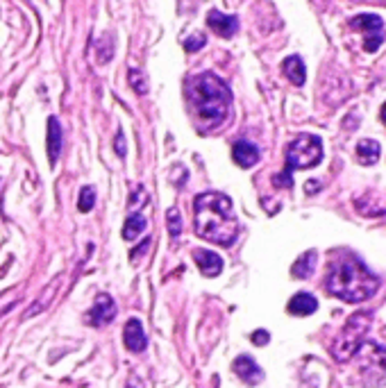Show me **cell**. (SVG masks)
Here are the masks:
<instances>
[{"mask_svg":"<svg viewBox=\"0 0 386 388\" xmlns=\"http://www.w3.org/2000/svg\"><path fill=\"white\" fill-rule=\"evenodd\" d=\"M196 234L214 245L230 247L239 236V221L232 213V200L218 191L200 193L193 202Z\"/></svg>","mask_w":386,"mask_h":388,"instance_id":"6da1fadb","label":"cell"},{"mask_svg":"<svg viewBox=\"0 0 386 388\" xmlns=\"http://www.w3.org/2000/svg\"><path fill=\"white\" fill-rule=\"evenodd\" d=\"M187 98L191 112L202 129H214L225 123L230 114L232 93L214 73H200L187 82Z\"/></svg>","mask_w":386,"mask_h":388,"instance_id":"7a4b0ae2","label":"cell"},{"mask_svg":"<svg viewBox=\"0 0 386 388\" xmlns=\"http://www.w3.org/2000/svg\"><path fill=\"white\" fill-rule=\"evenodd\" d=\"M325 288L329 295H334L343 302H350V305H357V302H366L378 293L380 279L359 259L343 257L339 264L329 268Z\"/></svg>","mask_w":386,"mask_h":388,"instance_id":"3957f363","label":"cell"},{"mask_svg":"<svg viewBox=\"0 0 386 388\" xmlns=\"http://www.w3.org/2000/svg\"><path fill=\"white\" fill-rule=\"evenodd\" d=\"M323 159V143L316 134H300L286 148V168L282 175L275 177V187H291L293 170L314 168Z\"/></svg>","mask_w":386,"mask_h":388,"instance_id":"277c9868","label":"cell"},{"mask_svg":"<svg viewBox=\"0 0 386 388\" xmlns=\"http://www.w3.org/2000/svg\"><path fill=\"white\" fill-rule=\"evenodd\" d=\"M370 311H359V314L350 316L346 322V327L341 329L337 336L334 345H332V354H334L337 361H348L352 354L357 352V348L363 343V336L370 327Z\"/></svg>","mask_w":386,"mask_h":388,"instance_id":"5b68a950","label":"cell"},{"mask_svg":"<svg viewBox=\"0 0 386 388\" xmlns=\"http://www.w3.org/2000/svg\"><path fill=\"white\" fill-rule=\"evenodd\" d=\"M352 357H357L361 372L370 377V380H380V377L386 375V348L384 345L361 343Z\"/></svg>","mask_w":386,"mask_h":388,"instance_id":"8992f818","label":"cell"},{"mask_svg":"<svg viewBox=\"0 0 386 388\" xmlns=\"http://www.w3.org/2000/svg\"><path fill=\"white\" fill-rule=\"evenodd\" d=\"M350 25L355 30H361L366 39H363V48L368 52H375L384 41V20L375 14H359L350 20Z\"/></svg>","mask_w":386,"mask_h":388,"instance_id":"52a82bcc","label":"cell"},{"mask_svg":"<svg viewBox=\"0 0 386 388\" xmlns=\"http://www.w3.org/2000/svg\"><path fill=\"white\" fill-rule=\"evenodd\" d=\"M116 318V305L114 300L107 295V293H100L95 298L91 311L87 314V322L93 327H103V325H110V322Z\"/></svg>","mask_w":386,"mask_h":388,"instance_id":"ba28073f","label":"cell"},{"mask_svg":"<svg viewBox=\"0 0 386 388\" xmlns=\"http://www.w3.org/2000/svg\"><path fill=\"white\" fill-rule=\"evenodd\" d=\"M232 370H234V375H237L243 384H248V386H257L264 380V370L255 363L252 357H248V354H241V357L234 359Z\"/></svg>","mask_w":386,"mask_h":388,"instance_id":"9c48e42d","label":"cell"},{"mask_svg":"<svg viewBox=\"0 0 386 388\" xmlns=\"http://www.w3.org/2000/svg\"><path fill=\"white\" fill-rule=\"evenodd\" d=\"M207 25L211 28V32H216L218 37L232 39L239 30V18L223 14V12H218V9H211V12L207 14Z\"/></svg>","mask_w":386,"mask_h":388,"instance_id":"30bf717a","label":"cell"},{"mask_svg":"<svg viewBox=\"0 0 386 388\" xmlns=\"http://www.w3.org/2000/svg\"><path fill=\"white\" fill-rule=\"evenodd\" d=\"M123 341H125V348L134 352V354H141L148 348V336L144 331L141 320L130 318L125 322V329H123Z\"/></svg>","mask_w":386,"mask_h":388,"instance_id":"8fae6325","label":"cell"},{"mask_svg":"<svg viewBox=\"0 0 386 388\" xmlns=\"http://www.w3.org/2000/svg\"><path fill=\"white\" fill-rule=\"evenodd\" d=\"M59 286H62V277L50 279V284H48L44 290H41V298H37L35 302H32L30 309L23 314V318H35L37 314H41V311H46V309L52 305V300H55Z\"/></svg>","mask_w":386,"mask_h":388,"instance_id":"7c38bea8","label":"cell"},{"mask_svg":"<svg viewBox=\"0 0 386 388\" xmlns=\"http://www.w3.org/2000/svg\"><path fill=\"white\" fill-rule=\"evenodd\" d=\"M232 157L241 168H252L259 161V148L250 141H237L232 146Z\"/></svg>","mask_w":386,"mask_h":388,"instance_id":"4fadbf2b","label":"cell"},{"mask_svg":"<svg viewBox=\"0 0 386 388\" xmlns=\"http://www.w3.org/2000/svg\"><path fill=\"white\" fill-rule=\"evenodd\" d=\"M193 261L198 264L200 273L205 277H216L223 271V261L218 254H214L209 250H193Z\"/></svg>","mask_w":386,"mask_h":388,"instance_id":"5bb4252c","label":"cell"},{"mask_svg":"<svg viewBox=\"0 0 386 388\" xmlns=\"http://www.w3.org/2000/svg\"><path fill=\"white\" fill-rule=\"evenodd\" d=\"M288 314L291 316H312L314 311L318 309V302L312 293H298L291 298V302H288Z\"/></svg>","mask_w":386,"mask_h":388,"instance_id":"9a60e30c","label":"cell"},{"mask_svg":"<svg viewBox=\"0 0 386 388\" xmlns=\"http://www.w3.org/2000/svg\"><path fill=\"white\" fill-rule=\"evenodd\" d=\"M62 153V127L57 123L55 116L48 118V159L50 166H55V161L59 159Z\"/></svg>","mask_w":386,"mask_h":388,"instance_id":"2e32d148","label":"cell"},{"mask_svg":"<svg viewBox=\"0 0 386 388\" xmlns=\"http://www.w3.org/2000/svg\"><path fill=\"white\" fill-rule=\"evenodd\" d=\"M282 71L288 80H291L296 86H303L305 84V78H307V71H305V64L303 59H300L298 55H291V57H286L284 64H282Z\"/></svg>","mask_w":386,"mask_h":388,"instance_id":"e0dca14e","label":"cell"},{"mask_svg":"<svg viewBox=\"0 0 386 388\" xmlns=\"http://www.w3.org/2000/svg\"><path fill=\"white\" fill-rule=\"evenodd\" d=\"M357 159H359V164H363V166L378 164V159H380V143L378 141H370V139H363V141H359L357 143Z\"/></svg>","mask_w":386,"mask_h":388,"instance_id":"ac0fdd59","label":"cell"},{"mask_svg":"<svg viewBox=\"0 0 386 388\" xmlns=\"http://www.w3.org/2000/svg\"><path fill=\"white\" fill-rule=\"evenodd\" d=\"M316 261H318V257H316V252H314V250L305 252V254L300 257L298 261L293 264V268H291L293 277H298V279H307V277H312L314 268H316Z\"/></svg>","mask_w":386,"mask_h":388,"instance_id":"d6986e66","label":"cell"},{"mask_svg":"<svg viewBox=\"0 0 386 388\" xmlns=\"http://www.w3.org/2000/svg\"><path fill=\"white\" fill-rule=\"evenodd\" d=\"M148 228V221L144 213H132L127 216V221L123 225V239L125 241H134L139 234H144V230Z\"/></svg>","mask_w":386,"mask_h":388,"instance_id":"ffe728a7","label":"cell"},{"mask_svg":"<svg viewBox=\"0 0 386 388\" xmlns=\"http://www.w3.org/2000/svg\"><path fill=\"white\" fill-rule=\"evenodd\" d=\"M127 80H130V86L139 93V95H146L148 93V80L146 75L139 71V69H130L127 71Z\"/></svg>","mask_w":386,"mask_h":388,"instance_id":"44dd1931","label":"cell"},{"mask_svg":"<svg viewBox=\"0 0 386 388\" xmlns=\"http://www.w3.org/2000/svg\"><path fill=\"white\" fill-rule=\"evenodd\" d=\"M166 223H168V234L177 239L182 234V218H180V209L177 207H170L168 213H166Z\"/></svg>","mask_w":386,"mask_h":388,"instance_id":"7402d4cb","label":"cell"},{"mask_svg":"<svg viewBox=\"0 0 386 388\" xmlns=\"http://www.w3.org/2000/svg\"><path fill=\"white\" fill-rule=\"evenodd\" d=\"M93 204H95V191H93V187H82L80 200H78V209L82 213H87V211L93 209Z\"/></svg>","mask_w":386,"mask_h":388,"instance_id":"603a6c76","label":"cell"},{"mask_svg":"<svg viewBox=\"0 0 386 388\" xmlns=\"http://www.w3.org/2000/svg\"><path fill=\"white\" fill-rule=\"evenodd\" d=\"M205 43H207L205 35H193V37H189L185 41V50L187 52H196V50H200L202 46H205Z\"/></svg>","mask_w":386,"mask_h":388,"instance_id":"cb8c5ba5","label":"cell"},{"mask_svg":"<svg viewBox=\"0 0 386 388\" xmlns=\"http://www.w3.org/2000/svg\"><path fill=\"white\" fill-rule=\"evenodd\" d=\"M252 343L255 345H266L268 341H271V334H268L266 329H257V331H252Z\"/></svg>","mask_w":386,"mask_h":388,"instance_id":"d4e9b609","label":"cell"},{"mask_svg":"<svg viewBox=\"0 0 386 388\" xmlns=\"http://www.w3.org/2000/svg\"><path fill=\"white\" fill-rule=\"evenodd\" d=\"M114 150H116V155H119V157H125V136H123L121 129H119V132H116V139H114Z\"/></svg>","mask_w":386,"mask_h":388,"instance_id":"484cf974","label":"cell"},{"mask_svg":"<svg viewBox=\"0 0 386 388\" xmlns=\"http://www.w3.org/2000/svg\"><path fill=\"white\" fill-rule=\"evenodd\" d=\"M125 388H146V386H144V382L139 380L136 375H130V377H127V382H125Z\"/></svg>","mask_w":386,"mask_h":388,"instance_id":"4316f807","label":"cell"},{"mask_svg":"<svg viewBox=\"0 0 386 388\" xmlns=\"http://www.w3.org/2000/svg\"><path fill=\"white\" fill-rule=\"evenodd\" d=\"M382 121H384V125H386V102H384V107H382Z\"/></svg>","mask_w":386,"mask_h":388,"instance_id":"83f0119b","label":"cell"}]
</instances>
